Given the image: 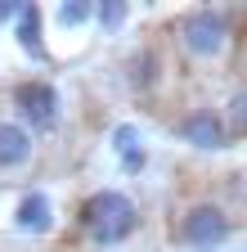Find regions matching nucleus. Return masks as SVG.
<instances>
[{"instance_id": "1", "label": "nucleus", "mask_w": 247, "mask_h": 252, "mask_svg": "<svg viewBox=\"0 0 247 252\" xmlns=\"http://www.w3.org/2000/svg\"><path fill=\"white\" fill-rule=\"evenodd\" d=\"M81 225L90 230L95 243H121L131 230H135V203L126 194H117V189H99V194H90L81 203Z\"/></svg>"}, {"instance_id": "2", "label": "nucleus", "mask_w": 247, "mask_h": 252, "mask_svg": "<svg viewBox=\"0 0 247 252\" xmlns=\"http://www.w3.org/2000/svg\"><path fill=\"white\" fill-rule=\"evenodd\" d=\"M180 36H184L189 54H220L225 41H229V18L220 9H198L180 23Z\"/></svg>"}, {"instance_id": "3", "label": "nucleus", "mask_w": 247, "mask_h": 252, "mask_svg": "<svg viewBox=\"0 0 247 252\" xmlns=\"http://www.w3.org/2000/svg\"><path fill=\"white\" fill-rule=\"evenodd\" d=\"M225 234H229V216H225V207H216V203H198V207L184 212V220H180V239L193 243V248L220 243Z\"/></svg>"}, {"instance_id": "4", "label": "nucleus", "mask_w": 247, "mask_h": 252, "mask_svg": "<svg viewBox=\"0 0 247 252\" xmlns=\"http://www.w3.org/2000/svg\"><path fill=\"white\" fill-rule=\"evenodd\" d=\"M14 104H18V113L32 126H41V131H50V126L58 122V94H54L50 81H23L14 90Z\"/></svg>"}, {"instance_id": "5", "label": "nucleus", "mask_w": 247, "mask_h": 252, "mask_svg": "<svg viewBox=\"0 0 247 252\" xmlns=\"http://www.w3.org/2000/svg\"><path fill=\"white\" fill-rule=\"evenodd\" d=\"M180 135L189 140L193 149L216 153V149H225V122H220V113H211V108H193L189 117L180 122Z\"/></svg>"}, {"instance_id": "6", "label": "nucleus", "mask_w": 247, "mask_h": 252, "mask_svg": "<svg viewBox=\"0 0 247 252\" xmlns=\"http://www.w3.org/2000/svg\"><path fill=\"white\" fill-rule=\"evenodd\" d=\"M32 158V135L14 122H0V167H23Z\"/></svg>"}, {"instance_id": "7", "label": "nucleus", "mask_w": 247, "mask_h": 252, "mask_svg": "<svg viewBox=\"0 0 247 252\" xmlns=\"http://www.w3.org/2000/svg\"><path fill=\"white\" fill-rule=\"evenodd\" d=\"M14 220H18L27 234H45L50 220H54V207H50L45 194H27V198L18 203V216H14Z\"/></svg>"}, {"instance_id": "8", "label": "nucleus", "mask_w": 247, "mask_h": 252, "mask_svg": "<svg viewBox=\"0 0 247 252\" xmlns=\"http://www.w3.org/2000/svg\"><path fill=\"white\" fill-rule=\"evenodd\" d=\"M18 41L27 54H41V9L36 5H18Z\"/></svg>"}, {"instance_id": "9", "label": "nucleus", "mask_w": 247, "mask_h": 252, "mask_svg": "<svg viewBox=\"0 0 247 252\" xmlns=\"http://www.w3.org/2000/svg\"><path fill=\"white\" fill-rule=\"evenodd\" d=\"M112 144H117V153H121V158H126V171H139V167H144L139 131H135V126H117V131H112Z\"/></svg>"}, {"instance_id": "10", "label": "nucleus", "mask_w": 247, "mask_h": 252, "mask_svg": "<svg viewBox=\"0 0 247 252\" xmlns=\"http://www.w3.org/2000/svg\"><path fill=\"white\" fill-rule=\"evenodd\" d=\"M153 77H158V54H153V50L135 54V59H131V81L144 90V86H153Z\"/></svg>"}, {"instance_id": "11", "label": "nucleus", "mask_w": 247, "mask_h": 252, "mask_svg": "<svg viewBox=\"0 0 247 252\" xmlns=\"http://www.w3.org/2000/svg\"><path fill=\"white\" fill-rule=\"evenodd\" d=\"M99 18H104V27H108V32H117L121 23H126V5H121V0H104Z\"/></svg>"}, {"instance_id": "12", "label": "nucleus", "mask_w": 247, "mask_h": 252, "mask_svg": "<svg viewBox=\"0 0 247 252\" xmlns=\"http://www.w3.org/2000/svg\"><path fill=\"white\" fill-rule=\"evenodd\" d=\"M85 18H90V5H81V0H68V5L58 9V23H63V27H77Z\"/></svg>"}, {"instance_id": "13", "label": "nucleus", "mask_w": 247, "mask_h": 252, "mask_svg": "<svg viewBox=\"0 0 247 252\" xmlns=\"http://www.w3.org/2000/svg\"><path fill=\"white\" fill-rule=\"evenodd\" d=\"M243 104H247V94L238 90V94H234V131H243Z\"/></svg>"}]
</instances>
